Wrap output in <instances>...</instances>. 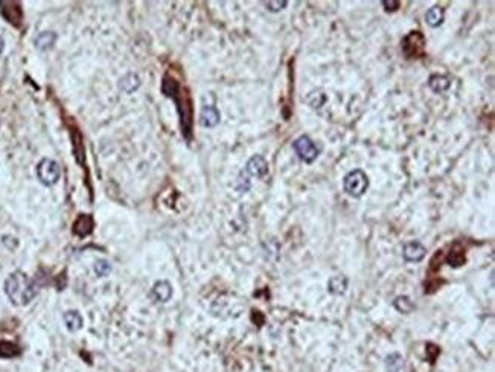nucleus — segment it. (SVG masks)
Returning <instances> with one entry per match:
<instances>
[{"instance_id":"nucleus-1","label":"nucleus","mask_w":495,"mask_h":372,"mask_svg":"<svg viewBox=\"0 0 495 372\" xmlns=\"http://www.w3.org/2000/svg\"><path fill=\"white\" fill-rule=\"evenodd\" d=\"M5 293L14 305H28L37 295V285L23 272H14L5 282Z\"/></svg>"},{"instance_id":"nucleus-2","label":"nucleus","mask_w":495,"mask_h":372,"mask_svg":"<svg viewBox=\"0 0 495 372\" xmlns=\"http://www.w3.org/2000/svg\"><path fill=\"white\" fill-rule=\"evenodd\" d=\"M162 90L168 98H173L177 102V110L180 113L182 133L186 137V140H190V137H192V107H190L189 98H183V95L180 93V90H182L180 84L169 76H165Z\"/></svg>"},{"instance_id":"nucleus-3","label":"nucleus","mask_w":495,"mask_h":372,"mask_svg":"<svg viewBox=\"0 0 495 372\" xmlns=\"http://www.w3.org/2000/svg\"><path fill=\"white\" fill-rule=\"evenodd\" d=\"M345 192L352 198H360L366 194L369 188V177L363 170H354L349 174H346L343 180Z\"/></svg>"},{"instance_id":"nucleus-4","label":"nucleus","mask_w":495,"mask_h":372,"mask_svg":"<svg viewBox=\"0 0 495 372\" xmlns=\"http://www.w3.org/2000/svg\"><path fill=\"white\" fill-rule=\"evenodd\" d=\"M425 37L419 31H412L408 32L402 42H401V49L407 58H419L425 52Z\"/></svg>"},{"instance_id":"nucleus-5","label":"nucleus","mask_w":495,"mask_h":372,"mask_svg":"<svg viewBox=\"0 0 495 372\" xmlns=\"http://www.w3.org/2000/svg\"><path fill=\"white\" fill-rule=\"evenodd\" d=\"M60 174H61L60 165L54 159L46 157L37 167V177L45 186L55 185L60 180Z\"/></svg>"},{"instance_id":"nucleus-6","label":"nucleus","mask_w":495,"mask_h":372,"mask_svg":"<svg viewBox=\"0 0 495 372\" xmlns=\"http://www.w3.org/2000/svg\"><path fill=\"white\" fill-rule=\"evenodd\" d=\"M293 148H294L296 154L299 156V159H302L307 163H312L318 157V148H317V145L312 142V139H311L310 136H307V134L297 137L293 142Z\"/></svg>"},{"instance_id":"nucleus-7","label":"nucleus","mask_w":495,"mask_h":372,"mask_svg":"<svg viewBox=\"0 0 495 372\" xmlns=\"http://www.w3.org/2000/svg\"><path fill=\"white\" fill-rule=\"evenodd\" d=\"M246 173L250 177H264L268 173V163L262 156L256 154L247 162Z\"/></svg>"},{"instance_id":"nucleus-8","label":"nucleus","mask_w":495,"mask_h":372,"mask_svg":"<svg viewBox=\"0 0 495 372\" xmlns=\"http://www.w3.org/2000/svg\"><path fill=\"white\" fill-rule=\"evenodd\" d=\"M427 253V249L425 246H422L419 241H410L404 246V250H402V255H404V259L408 261V262H419L424 259Z\"/></svg>"},{"instance_id":"nucleus-9","label":"nucleus","mask_w":495,"mask_h":372,"mask_svg":"<svg viewBox=\"0 0 495 372\" xmlns=\"http://www.w3.org/2000/svg\"><path fill=\"white\" fill-rule=\"evenodd\" d=\"M0 11L3 17L12 23V25H20L21 22V8L17 2H0Z\"/></svg>"},{"instance_id":"nucleus-10","label":"nucleus","mask_w":495,"mask_h":372,"mask_svg":"<svg viewBox=\"0 0 495 372\" xmlns=\"http://www.w3.org/2000/svg\"><path fill=\"white\" fill-rule=\"evenodd\" d=\"M151 295L157 302L165 304L173 298V285L168 281H159V282L154 284V287L151 290Z\"/></svg>"},{"instance_id":"nucleus-11","label":"nucleus","mask_w":495,"mask_h":372,"mask_svg":"<svg viewBox=\"0 0 495 372\" xmlns=\"http://www.w3.org/2000/svg\"><path fill=\"white\" fill-rule=\"evenodd\" d=\"M220 118H221L220 110L215 106H204L203 110H201L200 122H201L203 127H206V128H213V127L218 125Z\"/></svg>"},{"instance_id":"nucleus-12","label":"nucleus","mask_w":495,"mask_h":372,"mask_svg":"<svg viewBox=\"0 0 495 372\" xmlns=\"http://www.w3.org/2000/svg\"><path fill=\"white\" fill-rule=\"evenodd\" d=\"M451 86V81L445 76V75H432L430 79H428V87L433 90L434 93H443L449 89Z\"/></svg>"},{"instance_id":"nucleus-13","label":"nucleus","mask_w":495,"mask_h":372,"mask_svg":"<svg viewBox=\"0 0 495 372\" xmlns=\"http://www.w3.org/2000/svg\"><path fill=\"white\" fill-rule=\"evenodd\" d=\"M443 18H445V11L442 6H433L425 14V22L432 28H439L443 23Z\"/></svg>"},{"instance_id":"nucleus-14","label":"nucleus","mask_w":495,"mask_h":372,"mask_svg":"<svg viewBox=\"0 0 495 372\" xmlns=\"http://www.w3.org/2000/svg\"><path fill=\"white\" fill-rule=\"evenodd\" d=\"M62 319H64L66 328L69 331H72V333H75V331H78V329L82 328V317H81V314L78 311H67V313H64V317Z\"/></svg>"},{"instance_id":"nucleus-15","label":"nucleus","mask_w":495,"mask_h":372,"mask_svg":"<svg viewBox=\"0 0 495 372\" xmlns=\"http://www.w3.org/2000/svg\"><path fill=\"white\" fill-rule=\"evenodd\" d=\"M140 86V79L136 73H126L124 78H121L119 81V89L125 92V93H133L139 89Z\"/></svg>"},{"instance_id":"nucleus-16","label":"nucleus","mask_w":495,"mask_h":372,"mask_svg":"<svg viewBox=\"0 0 495 372\" xmlns=\"http://www.w3.org/2000/svg\"><path fill=\"white\" fill-rule=\"evenodd\" d=\"M348 288V278L346 276H332L328 282V290L332 295H343Z\"/></svg>"},{"instance_id":"nucleus-17","label":"nucleus","mask_w":495,"mask_h":372,"mask_svg":"<svg viewBox=\"0 0 495 372\" xmlns=\"http://www.w3.org/2000/svg\"><path fill=\"white\" fill-rule=\"evenodd\" d=\"M55 40H57V35L54 32H49V31L48 32H41L35 38V46L40 51H48V49H51L54 46Z\"/></svg>"},{"instance_id":"nucleus-18","label":"nucleus","mask_w":495,"mask_h":372,"mask_svg":"<svg viewBox=\"0 0 495 372\" xmlns=\"http://www.w3.org/2000/svg\"><path fill=\"white\" fill-rule=\"evenodd\" d=\"M92 228H93V220L89 215H82L75 223V234L84 237V235H87V234L92 232Z\"/></svg>"},{"instance_id":"nucleus-19","label":"nucleus","mask_w":495,"mask_h":372,"mask_svg":"<svg viewBox=\"0 0 495 372\" xmlns=\"http://www.w3.org/2000/svg\"><path fill=\"white\" fill-rule=\"evenodd\" d=\"M393 307L399 311V313H402V314H408V313H412V311L415 310V305H413V302L410 301L408 296H399V298H396V301L393 302Z\"/></svg>"},{"instance_id":"nucleus-20","label":"nucleus","mask_w":495,"mask_h":372,"mask_svg":"<svg viewBox=\"0 0 495 372\" xmlns=\"http://www.w3.org/2000/svg\"><path fill=\"white\" fill-rule=\"evenodd\" d=\"M385 366H387V371L389 372H399L402 369V366H404L402 356H399V354H390L385 359Z\"/></svg>"},{"instance_id":"nucleus-21","label":"nucleus","mask_w":495,"mask_h":372,"mask_svg":"<svg viewBox=\"0 0 495 372\" xmlns=\"http://www.w3.org/2000/svg\"><path fill=\"white\" fill-rule=\"evenodd\" d=\"M93 270L99 278H104L112 273V264L105 259H98L93 265Z\"/></svg>"},{"instance_id":"nucleus-22","label":"nucleus","mask_w":495,"mask_h":372,"mask_svg":"<svg viewBox=\"0 0 495 372\" xmlns=\"http://www.w3.org/2000/svg\"><path fill=\"white\" fill-rule=\"evenodd\" d=\"M325 101H326V95L323 92H320V90L318 92H312L310 96H308V102H310L311 107H314V109L320 107Z\"/></svg>"},{"instance_id":"nucleus-23","label":"nucleus","mask_w":495,"mask_h":372,"mask_svg":"<svg viewBox=\"0 0 495 372\" xmlns=\"http://www.w3.org/2000/svg\"><path fill=\"white\" fill-rule=\"evenodd\" d=\"M448 262H449V265H453V267H459V265H462V264L465 262V253H463L462 250H459V252L453 250V252L449 253V256H448Z\"/></svg>"},{"instance_id":"nucleus-24","label":"nucleus","mask_w":495,"mask_h":372,"mask_svg":"<svg viewBox=\"0 0 495 372\" xmlns=\"http://www.w3.org/2000/svg\"><path fill=\"white\" fill-rule=\"evenodd\" d=\"M264 5H265V8L270 12H279V11H282V9L287 8L288 2L287 0H281V2H264Z\"/></svg>"},{"instance_id":"nucleus-25","label":"nucleus","mask_w":495,"mask_h":372,"mask_svg":"<svg viewBox=\"0 0 495 372\" xmlns=\"http://www.w3.org/2000/svg\"><path fill=\"white\" fill-rule=\"evenodd\" d=\"M382 6H384V9L387 12H393V11H396L401 6V3L396 2V0H382Z\"/></svg>"},{"instance_id":"nucleus-26","label":"nucleus","mask_w":495,"mask_h":372,"mask_svg":"<svg viewBox=\"0 0 495 372\" xmlns=\"http://www.w3.org/2000/svg\"><path fill=\"white\" fill-rule=\"evenodd\" d=\"M3 45H5V43H3V38L0 37V54H2V51H3Z\"/></svg>"}]
</instances>
